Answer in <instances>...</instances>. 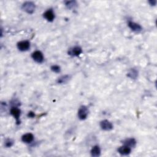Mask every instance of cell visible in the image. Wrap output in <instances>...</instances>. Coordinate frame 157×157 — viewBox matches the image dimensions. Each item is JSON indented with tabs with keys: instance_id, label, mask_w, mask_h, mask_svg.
<instances>
[{
	"instance_id": "cell-8",
	"label": "cell",
	"mask_w": 157,
	"mask_h": 157,
	"mask_svg": "<svg viewBox=\"0 0 157 157\" xmlns=\"http://www.w3.org/2000/svg\"><path fill=\"white\" fill-rule=\"evenodd\" d=\"M44 17L49 22H53L55 18V14L52 9H48L43 14Z\"/></svg>"
},
{
	"instance_id": "cell-1",
	"label": "cell",
	"mask_w": 157,
	"mask_h": 157,
	"mask_svg": "<svg viewBox=\"0 0 157 157\" xmlns=\"http://www.w3.org/2000/svg\"><path fill=\"white\" fill-rule=\"evenodd\" d=\"M22 9L25 12L28 13L29 14H32L36 9V6L32 1H26L23 4L22 6Z\"/></svg>"
},
{
	"instance_id": "cell-6",
	"label": "cell",
	"mask_w": 157,
	"mask_h": 157,
	"mask_svg": "<svg viewBox=\"0 0 157 157\" xmlns=\"http://www.w3.org/2000/svg\"><path fill=\"white\" fill-rule=\"evenodd\" d=\"M100 126L102 129L104 131H110L113 129V125L109 120H104L101 122Z\"/></svg>"
},
{
	"instance_id": "cell-19",
	"label": "cell",
	"mask_w": 157,
	"mask_h": 157,
	"mask_svg": "<svg viewBox=\"0 0 157 157\" xmlns=\"http://www.w3.org/2000/svg\"><path fill=\"white\" fill-rule=\"evenodd\" d=\"M149 3L150 4L151 6H155L156 4V0H150V1H148Z\"/></svg>"
},
{
	"instance_id": "cell-15",
	"label": "cell",
	"mask_w": 157,
	"mask_h": 157,
	"mask_svg": "<svg viewBox=\"0 0 157 157\" xmlns=\"http://www.w3.org/2000/svg\"><path fill=\"white\" fill-rule=\"evenodd\" d=\"M69 79H70V76L68 75H65V76H63L62 77H60V78L58 79L57 80V82L60 84H63V83H66Z\"/></svg>"
},
{
	"instance_id": "cell-5",
	"label": "cell",
	"mask_w": 157,
	"mask_h": 157,
	"mask_svg": "<svg viewBox=\"0 0 157 157\" xmlns=\"http://www.w3.org/2000/svg\"><path fill=\"white\" fill-rule=\"evenodd\" d=\"M11 114L16 118L17 124H19V123H20V122L19 120V118H20L21 114V111L20 109L16 108V107H13V108H12L11 109Z\"/></svg>"
},
{
	"instance_id": "cell-3",
	"label": "cell",
	"mask_w": 157,
	"mask_h": 157,
	"mask_svg": "<svg viewBox=\"0 0 157 157\" xmlns=\"http://www.w3.org/2000/svg\"><path fill=\"white\" fill-rule=\"evenodd\" d=\"M32 58L38 63H41L44 61V55L41 51H37L34 52L32 55Z\"/></svg>"
},
{
	"instance_id": "cell-7",
	"label": "cell",
	"mask_w": 157,
	"mask_h": 157,
	"mask_svg": "<svg viewBox=\"0 0 157 157\" xmlns=\"http://www.w3.org/2000/svg\"><path fill=\"white\" fill-rule=\"evenodd\" d=\"M82 52V50L81 48L78 46H76L69 50L68 54L72 56H78L81 54Z\"/></svg>"
},
{
	"instance_id": "cell-18",
	"label": "cell",
	"mask_w": 157,
	"mask_h": 157,
	"mask_svg": "<svg viewBox=\"0 0 157 157\" xmlns=\"http://www.w3.org/2000/svg\"><path fill=\"white\" fill-rule=\"evenodd\" d=\"M14 144V141L12 139H7L5 142V146L6 147H11Z\"/></svg>"
},
{
	"instance_id": "cell-2",
	"label": "cell",
	"mask_w": 157,
	"mask_h": 157,
	"mask_svg": "<svg viewBox=\"0 0 157 157\" xmlns=\"http://www.w3.org/2000/svg\"><path fill=\"white\" fill-rule=\"evenodd\" d=\"M89 115V109L85 106L80 107L78 111V117L80 120H85Z\"/></svg>"
},
{
	"instance_id": "cell-16",
	"label": "cell",
	"mask_w": 157,
	"mask_h": 157,
	"mask_svg": "<svg viewBox=\"0 0 157 157\" xmlns=\"http://www.w3.org/2000/svg\"><path fill=\"white\" fill-rule=\"evenodd\" d=\"M65 5H66V6L68 9H74L75 7L77 6L78 4L76 3V1H66L65 3Z\"/></svg>"
},
{
	"instance_id": "cell-14",
	"label": "cell",
	"mask_w": 157,
	"mask_h": 157,
	"mask_svg": "<svg viewBox=\"0 0 157 157\" xmlns=\"http://www.w3.org/2000/svg\"><path fill=\"white\" fill-rule=\"evenodd\" d=\"M127 76L132 79H135L137 77V76H138V72L136 70H135V69H131V70L129 71Z\"/></svg>"
},
{
	"instance_id": "cell-4",
	"label": "cell",
	"mask_w": 157,
	"mask_h": 157,
	"mask_svg": "<svg viewBox=\"0 0 157 157\" xmlns=\"http://www.w3.org/2000/svg\"><path fill=\"white\" fill-rule=\"evenodd\" d=\"M30 47V43L28 41H22L17 44V48L22 52L26 51Z\"/></svg>"
},
{
	"instance_id": "cell-11",
	"label": "cell",
	"mask_w": 157,
	"mask_h": 157,
	"mask_svg": "<svg viewBox=\"0 0 157 157\" xmlns=\"http://www.w3.org/2000/svg\"><path fill=\"white\" fill-rule=\"evenodd\" d=\"M131 148L128 146H126V145H123V146L120 147L118 149V153L122 155H128L131 153Z\"/></svg>"
},
{
	"instance_id": "cell-10",
	"label": "cell",
	"mask_w": 157,
	"mask_h": 157,
	"mask_svg": "<svg viewBox=\"0 0 157 157\" xmlns=\"http://www.w3.org/2000/svg\"><path fill=\"white\" fill-rule=\"evenodd\" d=\"M34 140V136L32 133H26L22 137V141L25 143H31Z\"/></svg>"
},
{
	"instance_id": "cell-9",
	"label": "cell",
	"mask_w": 157,
	"mask_h": 157,
	"mask_svg": "<svg viewBox=\"0 0 157 157\" xmlns=\"http://www.w3.org/2000/svg\"><path fill=\"white\" fill-rule=\"evenodd\" d=\"M128 26L129 27V28L132 30V31L135 32L139 33L142 31L141 26L138 24H136L135 22L129 21L128 22Z\"/></svg>"
},
{
	"instance_id": "cell-17",
	"label": "cell",
	"mask_w": 157,
	"mask_h": 157,
	"mask_svg": "<svg viewBox=\"0 0 157 157\" xmlns=\"http://www.w3.org/2000/svg\"><path fill=\"white\" fill-rule=\"evenodd\" d=\"M51 70L52 71L54 72H56V73H58V72H60V67L58 65H53L51 67Z\"/></svg>"
},
{
	"instance_id": "cell-13",
	"label": "cell",
	"mask_w": 157,
	"mask_h": 157,
	"mask_svg": "<svg viewBox=\"0 0 157 157\" xmlns=\"http://www.w3.org/2000/svg\"><path fill=\"white\" fill-rule=\"evenodd\" d=\"M101 154V149L98 145H95L91 150V155L92 156H99Z\"/></svg>"
},
{
	"instance_id": "cell-12",
	"label": "cell",
	"mask_w": 157,
	"mask_h": 157,
	"mask_svg": "<svg viewBox=\"0 0 157 157\" xmlns=\"http://www.w3.org/2000/svg\"><path fill=\"white\" fill-rule=\"evenodd\" d=\"M123 143L124 145H126V146H128L130 148H133L136 146V141L135 139L133 138H129V139H126L125 141H123Z\"/></svg>"
},
{
	"instance_id": "cell-20",
	"label": "cell",
	"mask_w": 157,
	"mask_h": 157,
	"mask_svg": "<svg viewBox=\"0 0 157 157\" xmlns=\"http://www.w3.org/2000/svg\"><path fill=\"white\" fill-rule=\"evenodd\" d=\"M28 117L30 118H33L34 117V114L32 112H30L28 114Z\"/></svg>"
}]
</instances>
